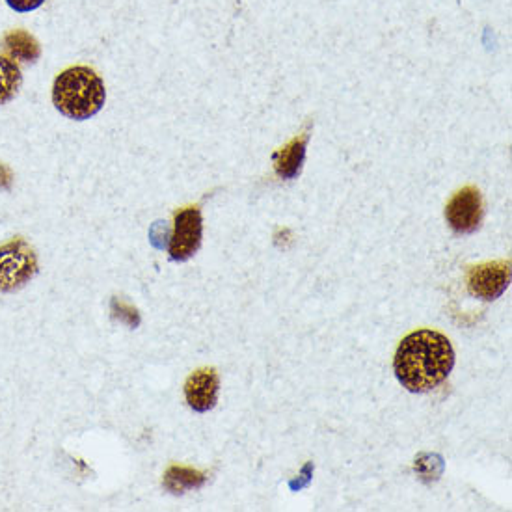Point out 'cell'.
Masks as SVG:
<instances>
[{"mask_svg":"<svg viewBox=\"0 0 512 512\" xmlns=\"http://www.w3.org/2000/svg\"><path fill=\"white\" fill-rule=\"evenodd\" d=\"M203 239L202 213L198 207H190L176 215L174 235L170 241V257L172 261H187L194 256Z\"/></svg>","mask_w":512,"mask_h":512,"instance_id":"cell-6","label":"cell"},{"mask_svg":"<svg viewBox=\"0 0 512 512\" xmlns=\"http://www.w3.org/2000/svg\"><path fill=\"white\" fill-rule=\"evenodd\" d=\"M220 391V377L215 369H200L190 375L185 384V397L194 412L205 414L213 410L218 401Z\"/></svg>","mask_w":512,"mask_h":512,"instance_id":"cell-7","label":"cell"},{"mask_svg":"<svg viewBox=\"0 0 512 512\" xmlns=\"http://www.w3.org/2000/svg\"><path fill=\"white\" fill-rule=\"evenodd\" d=\"M455 367L451 341L434 330L412 332L395 354L397 380L412 393H427L440 386Z\"/></svg>","mask_w":512,"mask_h":512,"instance_id":"cell-1","label":"cell"},{"mask_svg":"<svg viewBox=\"0 0 512 512\" xmlns=\"http://www.w3.org/2000/svg\"><path fill=\"white\" fill-rule=\"evenodd\" d=\"M112 311H114V315H118L120 317V321H125V323L129 324V326H138V313L133 308H129V306H125L123 302H118V300H114L112 302Z\"/></svg>","mask_w":512,"mask_h":512,"instance_id":"cell-12","label":"cell"},{"mask_svg":"<svg viewBox=\"0 0 512 512\" xmlns=\"http://www.w3.org/2000/svg\"><path fill=\"white\" fill-rule=\"evenodd\" d=\"M207 481L205 473L187 466H172L164 475V488L172 494H185L187 490H198Z\"/></svg>","mask_w":512,"mask_h":512,"instance_id":"cell-9","label":"cell"},{"mask_svg":"<svg viewBox=\"0 0 512 512\" xmlns=\"http://www.w3.org/2000/svg\"><path fill=\"white\" fill-rule=\"evenodd\" d=\"M6 2H8V6H10L12 10H15V12L27 14V12L38 10L45 0H6Z\"/></svg>","mask_w":512,"mask_h":512,"instance_id":"cell-13","label":"cell"},{"mask_svg":"<svg viewBox=\"0 0 512 512\" xmlns=\"http://www.w3.org/2000/svg\"><path fill=\"white\" fill-rule=\"evenodd\" d=\"M23 82L21 69L14 60L0 56V105H6L14 99Z\"/></svg>","mask_w":512,"mask_h":512,"instance_id":"cell-11","label":"cell"},{"mask_svg":"<svg viewBox=\"0 0 512 512\" xmlns=\"http://www.w3.org/2000/svg\"><path fill=\"white\" fill-rule=\"evenodd\" d=\"M511 261L477 265L468 272V289L473 297L486 302L498 300L511 285Z\"/></svg>","mask_w":512,"mask_h":512,"instance_id":"cell-5","label":"cell"},{"mask_svg":"<svg viewBox=\"0 0 512 512\" xmlns=\"http://www.w3.org/2000/svg\"><path fill=\"white\" fill-rule=\"evenodd\" d=\"M12 187V172L8 166L0 164V189H10Z\"/></svg>","mask_w":512,"mask_h":512,"instance_id":"cell-14","label":"cell"},{"mask_svg":"<svg viewBox=\"0 0 512 512\" xmlns=\"http://www.w3.org/2000/svg\"><path fill=\"white\" fill-rule=\"evenodd\" d=\"M38 274V259L27 241L15 239L0 248V293H14Z\"/></svg>","mask_w":512,"mask_h":512,"instance_id":"cell-3","label":"cell"},{"mask_svg":"<svg viewBox=\"0 0 512 512\" xmlns=\"http://www.w3.org/2000/svg\"><path fill=\"white\" fill-rule=\"evenodd\" d=\"M4 47L10 56L21 62H36L41 54L40 43L25 30L10 32L4 38Z\"/></svg>","mask_w":512,"mask_h":512,"instance_id":"cell-10","label":"cell"},{"mask_svg":"<svg viewBox=\"0 0 512 512\" xmlns=\"http://www.w3.org/2000/svg\"><path fill=\"white\" fill-rule=\"evenodd\" d=\"M485 216L483 196L475 187L459 190L445 207V218L451 230L460 235H470L479 230Z\"/></svg>","mask_w":512,"mask_h":512,"instance_id":"cell-4","label":"cell"},{"mask_svg":"<svg viewBox=\"0 0 512 512\" xmlns=\"http://www.w3.org/2000/svg\"><path fill=\"white\" fill-rule=\"evenodd\" d=\"M308 140L310 135L308 131L302 136H297L293 142H289L285 148L274 155V166H276V174L283 179H293L300 174L302 164L306 159V148H308Z\"/></svg>","mask_w":512,"mask_h":512,"instance_id":"cell-8","label":"cell"},{"mask_svg":"<svg viewBox=\"0 0 512 512\" xmlns=\"http://www.w3.org/2000/svg\"><path fill=\"white\" fill-rule=\"evenodd\" d=\"M105 99V84L94 69L69 68L54 81V107L71 120H90L103 108Z\"/></svg>","mask_w":512,"mask_h":512,"instance_id":"cell-2","label":"cell"}]
</instances>
